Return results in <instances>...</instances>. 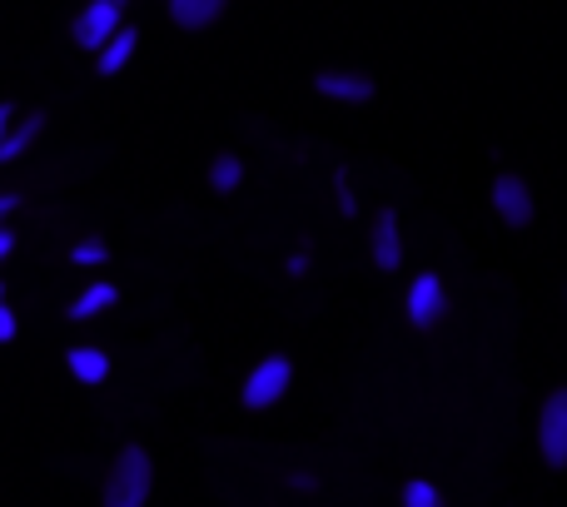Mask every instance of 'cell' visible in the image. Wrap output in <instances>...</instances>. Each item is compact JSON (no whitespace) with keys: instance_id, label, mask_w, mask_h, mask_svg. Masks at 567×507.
<instances>
[{"instance_id":"cell-1","label":"cell","mask_w":567,"mask_h":507,"mask_svg":"<svg viewBox=\"0 0 567 507\" xmlns=\"http://www.w3.org/2000/svg\"><path fill=\"white\" fill-rule=\"evenodd\" d=\"M150 488H155V463L140 443H125L110 463V478H105V507H145L150 503Z\"/></svg>"},{"instance_id":"cell-2","label":"cell","mask_w":567,"mask_h":507,"mask_svg":"<svg viewBox=\"0 0 567 507\" xmlns=\"http://www.w3.org/2000/svg\"><path fill=\"white\" fill-rule=\"evenodd\" d=\"M289 383H293V363H289V353H269V359H259L255 369H249V379H245V408L249 413H259V408H275V403L289 393Z\"/></svg>"},{"instance_id":"cell-3","label":"cell","mask_w":567,"mask_h":507,"mask_svg":"<svg viewBox=\"0 0 567 507\" xmlns=\"http://www.w3.org/2000/svg\"><path fill=\"white\" fill-rule=\"evenodd\" d=\"M538 453L548 468H567V389H553L538 413Z\"/></svg>"},{"instance_id":"cell-4","label":"cell","mask_w":567,"mask_h":507,"mask_svg":"<svg viewBox=\"0 0 567 507\" xmlns=\"http://www.w3.org/2000/svg\"><path fill=\"white\" fill-rule=\"evenodd\" d=\"M488 199H493V209H498V219L508 229H528L533 219H538V199H533V189H528L523 175H498L493 189H488Z\"/></svg>"},{"instance_id":"cell-5","label":"cell","mask_w":567,"mask_h":507,"mask_svg":"<svg viewBox=\"0 0 567 507\" xmlns=\"http://www.w3.org/2000/svg\"><path fill=\"white\" fill-rule=\"evenodd\" d=\"M120 25H125V6H115V0H90V6L75 15L70 35H75L80 50H100Z\"/></svg>"},{"instance_id":"cell-6","label":"cell","mask_w":567,"mask_h":507,"mask_svg":"<svg viewBox=\"0 0 567 507\" xmlns=\"http://www.w3.org/2000/svg\"><path fill=\"white\" fill-rule=\"evenodd\" d=\"M443 309H449V289H443V279L433 269H423L409 283V323L413 329H433L443 319Z\"/></svg>"},{"instance_id":"cell-7","label":"cell","mask_w":567,"mask_h":507,"mask_svg":"<svg viewBox=\"0 0 567 507\" xmlns=\"http://www.w3.org/2000/svg\"><path fill=\"white\" fill-rule=\"evenodd\" d=\"M313 90H319L323 100H339V105H369V100L379 95V85H373L363 70H319Z\"/></svg>"},{"instance_id":"cell-8","label":"cell","mask_w":567,"mask_h":507,"mask_svg":"<svg viewBox=\"0 0 567 507\" xmlns=\"http://www.w3.org/2000/svg\"><path fill=\"white\" fill-rule=\"evenodd\" d=\"M369 254H373V269L393 273L403 263V229H399V209H379L369 229Z\"/></svg>"},{"instance_id":"cell-9","label":"cell","mask_w":567,"mask_h":507,"mask_svg":"<svg viewBox=\"0 0 567 507\" xmlns=\"http://www.w3.org/2000/svg\"><path fill=\"white\" fill-rule=\"evenodd\" d=\"M65 369L75 383H85V389H100V383L110 379V353L95 349V343H75V349L65 353Z\"/></svg>"},{"instance_id":"cell-10","label":"cell","mask_w":567,"mask_h":507,"mask_svg":"<svg viewBox=\"0 0 567 507\" xmlns=\"http://www.w3.org/2000/svg\"><path fill=\"white\" fill-rule=\"evenodd\" d=\"M135 50H140V30H135V25H120L115 35H110L105 45L95 50V70H100L105 80H110V75H120V70H125L130 60H135Z\"/></svg>"},{"instance_id":"cell-11","label":"cell","mask_w":567,"mask_h":507,"mask_svg":"<svg viewBox=\"0 0 567 507\" xmlns=\"http://www.w3.org/2000/svg\"><path fill=\"white\" fill-rule=\"evenodd\" d=\"M165 6L179 30H209L229 10V0H165Z\"/></svg>"},{"instance_id":"cell-12","label":"cell","mask_w":567,"mask_h":507,"mask_svg":"<svg viewBox=\"0 0 567 507\" xmlns=\"http://www.w3.org/2000/svg\"><path fill=\"white\" fill-rule=\"evenodd\" d=\"M115 303H120V289H115V283H110V279H95L90 289H80V299L70 303L65 313H70L75 323H90V319H100L105 309H115Z\"/></svg>"},{"instance_id":"cell-13","label":"cell","mask_w":567,"mask_h":507,"mask_svg":"<svg viewBox=\"0 0 567 507\" xmlns=\"http://www.w3.org/2000/svg\"><path fill=\"white\" fill-rule=\"evenodd\" d=\"M40 130H45V115H40V110H30L25 120H16V125L6 130V139H0V165H16V159L40 139Z\"/></svg>"},{"instance_id":"cell-14","label":"cell","mask_w":567,"mask_h":507,"mask_svg":"<svg viewBox=\"0 0 567 507\" xmlns=\"http://www.w3.org/2000/svg\"><path fill=\"white\" fill-rule=\"evenodd\" d=\"M239 185H245V159H239L235 149H219V155L209 159V189H215V195H235Z\"/></svg>"},{"instance_id":"cell-15","label":"cell","mask_w":567,"mask_h":507,"mask_svg":"<svg viewBox=\"0 0 567 507\" xmlns=\"http://www.w3.org/2000/svg\"><path fill=\"white\" fill-rule=\"evenodd\" d=\"M70 263H80V269H100V263H110V245L100 235L80 239V245L70 249Z\"/></svg>"},{"instance_id":"cell-16","label":"cell","mask_w":567,"mask_h":507,"mask_svg":"<svg viewBox=\"0 0 567 507\" xmlns=\"http://www.w3.org/2000/svg\"><path fill=\"white\" fill-rule=\"evenodd\" d=\"M403 507H443V493L429 478H409L403 483Z\"/></svg>"},{"instance_id":"cell-17","label":"cell","mask_w":567,"mask_h":507,"mask_svg":"<svg viewBox=\"0 0 567 507\" xmlns=\"http://www.w3.org/2000/svg\"><path fill=\"white\" fill-rule=\"evenodd\" d=\"M333 199H339V215L343 219L359 215V195H353V185H349V169H339V175H333Z\"/></svg>"},{"instance_id":"cell-18","label":"cell","mask_w":567,"mask_h":507,"mask_svg":"<svg viewBox=\"0 0 567 507\" xmlns=\"http://www.w3.org/2000/svg\"><path fill=\"white\" fill-rule=\"evenodd\" d=\"M20 333V319H16V309L10 303H0V343H10Z\"/></svg>"},{"instance_id":"cell-19","label":"cell","mask_w":567,"mask_h":507,"mask_svg":"<svg viewBox=\"0 0 567 507\" xmlns=\"http://www.w3.org/2000/svg\"><path fill=\"white\" fill-rule=\"evenodd\" d=\"M284 269H289V279H303V273H309V254H289Z\"/></svg>"},{"instance_id":"cell-20","label":"cell","mask_w":567,"mask_h":507,"mask_svg":"<svg viewBox=\"0 0 567 507\" xmlns=\"http://www.w3.org/2000/svg\"><path fill=\"white\" fill-rule=\"evenodd\" d=\"M16 209H20V195H16V189H6V195H0V225H6Z\"/></svg>"},{"instance_id":"cell-21","label":"cell","mask_w":567,"mask_h":507,"mask_svg":"<svg viewBox=\"0 0 567 507\" xmlns=\"http://www.w3.org/2000/svg\"><path fill=\"white\" fill-rule=\"evenodd\" d=\"M10 254H16V229H10V225H0V263H6Z\"/></svg>"},{"instance_id":"cell-22","label":"cell","mask_w":567,"mask_h":507,"mask_svg":"<svg viewBox=\"0 0 567 507\" xmlns=\"http://www.w3.org/2000/svg\"><path fill=\"white\" fill-rule=\"evenodd\" d=\"M10 125H16V105H10V100H0V139H6Z\"/></svg>"},{"instance_id":"cell-23","label":"cell","mask_w":567,"mask_h":507,"mask_svg":"<svg viewBox=\"0 0 567 507\" xmlns=\"http://www.w3.org/2000/svg\"><path fill=\"white\" fill-rule=\"evenodd\" d=\"M0 303H6V283H0Z\"/></svg>"},{"instance_id":"cell-24","label":"cell","mask_w":567,"mask_h":507,"mask_svg":"<svg viewBox=\"0 0 567 507\" xmlns=\"http://www.w3.org/2000/svg\"><path fill=\"white\" fill-rule=\"evenodd\" d=\"M115 6H125V0H115Z\"/></svg>"}]
</instances>
